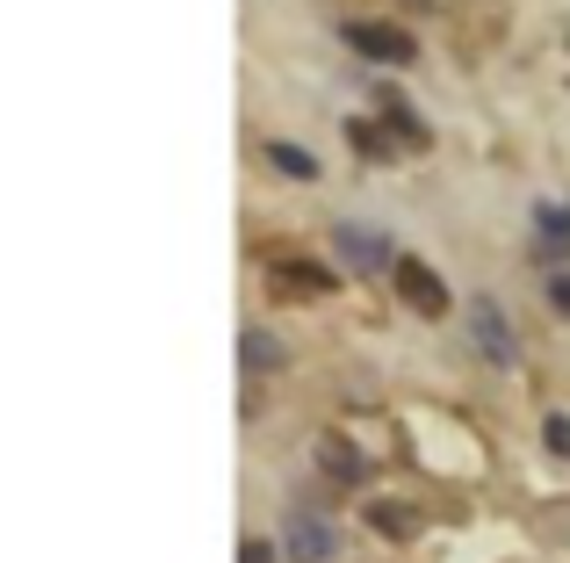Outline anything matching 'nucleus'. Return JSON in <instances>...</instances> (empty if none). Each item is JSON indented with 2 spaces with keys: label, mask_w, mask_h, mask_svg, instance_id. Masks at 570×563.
Returning a JSON list of instances; mask_svg holds the SVG:
<instances>
[{
  "label": "nucleus",
  "mask_w": 570,
  "mask_h": 563,
  "mask_svg": "<svg viewBox=\"0 0 570 563\" xmlns=\"http://www.w3.org/2000/svg\"><path fill=\"white\" fill-rule=\"evenodd\" d=\"M462 325H470L476 354H484L491 368H513L520 362V333H513V318L499 310V296H470V304H462Z\"/></svg>",
  "instance_id": "nucleus-1"
},
{
  "label": "nucleus",
  "mask_w": 570,
  "mask_h": 563,
  "mask_svg": "<svg viewBox=\"0 0 570 563\" xmlns=\"http://www.w3.org/2000/svg\"><path fill=\"white\" fill-rule=\"evenodd\" d=\"M390 275H397V296H404V304L419 310V318H441V310H448V282L433 275L426 260H412V254H404V260H397Z\"/></svg>",
  "instance_id": "nucleus-2"
},
{
  "label": "nucleus",
  "mask_w": 570,
  "mask_h": 563,
  "mask_svg": "<svg viewBox=\"0 0 570 563\" xmlns=\"http://www.w3.org/2000/svg\"><path fill=\"white\" fill-rule=\"evenodd\" d=\"M333 239H340V260H347V275H376V268H397V260H390V239H383L376 225H340Z\"/></svg>",
  "instance_id": "nucleus-3"
},
{
  "label": "nucleus",
  "mask_w": 570,
  "mask_h": 563,
  "mask_svg": "<svg viewBox=\"0 0 570 563\" xmlns=\"http://www.w3.org/2000/svg\"><path fill=\"white\" fill-rule=\"evenodd\" d=\"M333 550H340V535H333V521H318V513H296L289 535H282V556L289 563H333Z\"/></svg>",
  "instance_id": "nucleus-4"
},
{
  "label": "nucleus",
  "mask_w": 570,
  "mask_h": 563,
  "mask_svg": "<svg viewBox=\"0 0 570 563\" xmlns=\"http://www.w3.org/2000/svg\"><path fill=\"white\" fill-rule=\"evenodd\" d=\"M347 43L362 58H376V66H412V37L390 22H347Z\"/></svg>",
  "instance_id": "nucleus-5"
},
{
  "label": "nucleus",
  "mask_w": 570,
  "mask_h": 563,
  "mask_svg": "<svg viewBox=\"0 0 570 563\" xmlns=\"http://www.w3.org/2000/svg\"><path fill=\"white\" fill-rule=\"evenodd\" d=\"M534 231H542V239H534L542 260H570V210L563 203H534Z\"/></svg>",
  "instance_id": "nucleus-6"
},
{
  "label": "nucleus",
  "mask_w": 570,
  "mask_h": 563,
  "mask_svg": "<svg viewBox=\"0 0 570 563\" xmlns=\"http://www.w3.org/2000/svg\"><path fill=\"white\" fill-rule=\"evenodd\" d=\"M318 463H325V477H333V484H362L368 477V470H362V448H354V441H340V434L318 441Z\"/></svg>",
  "instance_id": "nucleus-7"
},
{
  "label": "nucleus",
  "mask_w": 570,
  "mask_h": 563,
  "mask_svg": "<svg viewBox=\"0 0 570 563\" xmlns=\"http://www.w3.org/2000/svg\"><path fill=\"white\" fill-rule=\"evenodd\" d=\"M238 354H246V368H253V376H267V368H282V362H289V354H282V339L267 333V325H246V333H238Z\"/></svg>",
  "instance_id": "nucleus-8"
},
{
  "label": "nucleus",
  "mask_w": 570,
  "mask_h": 563,
  "mask_svg": "<svg viewBox=\"0 0 570 563\" xmlns=\"http://www.w3.org/2000/svg\"><path fill=\"white\" fill-rule=\"evenodd\" d=\"M275 282L282 289H304V296H325L333 289V268H318V260H275Z\"/></svg>",
  "instance_id": "nucleus-9"
},
{
  "label": "nucleus",
  "mask_w": 570,
  "mask_h": 563,
  "mask_svg": "<svg viewBox=\"0 0 570 563\" xmlns=\"http://www.w3.org/2000/svg\"><path fill=\"white\" fill-rule=\"evenodd\" d=\"M267 167H275V174H289V181H318V159H311L304 145H289V138H275V145H267Z\"/></svg>",
  "instance_id": "nucleus-10"
},
{
  "label": "nucleus",
  "mask_w": 570,
  "mask_h": 563,
  "mask_svg": "<svg viewBox=\"0 0 570 563\" xmlns=\"http://www.w3.org/2000/svg\"><path fill=\"white\" fill-rule=\"evenodd\" d=\"M368 527L390 535V542H404V535H412V513H404L397 498H368Z\"/></svg>",
  "instance_id": "nucleus-11"
},
{
  "label": "nucleus",
  "mask_w": 570,
  "mask_h": 563,
  "mask_svg": "<svg viewBox=\"0 0 570 563\" xmlns=\"http://www.w3.org/2000/svg\"><path fill=\"white\" fill-rule=\"evenodd\" d=\"M383 101H390V95H383ZM383 124H390V130H397V145H426V138H433V130H426V124H419V116H412V109H397V101H390V116H383Z\"/></svg>",
  "instance_id": "nucleus-12"
},
{
  "label": "nucleus",
  "mask_w": 570,
  "mask_h": 563,
  "mask_svg": "<svg viewBox=\"0 0 570 563\" xmlns=\"http://www.w3.org/2000/svg\"><path fill=\"white\" fill-rule=\"evenodd\" d=\"M347 138H354V145H362V152H368V159H383V152H390V145H397V130H376V124H347Z\"/></svg>",
  "instance_id": "nucleus-13"
},
{
  "label": "nucleus",
  "mask_w": 570,
  "mask_h": 563,
  "mask_svg": "<svg viewBox=\"0 0 570 563\" xmlns=\"http://www.w3.org/2000/svg\"><path fill=\"white\" fill-rule=\"evenodd\" d=\"M542 441H549V455H563V463H570V412H549V419H542Z\"/></svg>",
  "instance_id": "nucleus-14"
},
{
  "label": "nucleus",
  "mask_w": 570,
  "mask_h": 563,
  "mask_svg": "<svg viewBox=\"0 0 570 563\" xmlns=\"http://www.w3.org/2000/svg\"><path fill=\"white\" fill-rule=\"evenodd\" d=\"M549 310H557V318H570V275L549 282Z\"/></svg>",
  "instance_id": "nucleus-15"
},
{
  "label": "nucleus",
  "mask_w": 570,
  "mask_h": 563,
  "mask_svg": "<svg viewBox=\"0 0 570 563\" xmlns=\"http://www.w3.org/2000/svg\"><path fill=\"white\" fill-rule=\"evenodd\" d=\"M238 563H275V550H267V542H246V550H238Z\"/></svg>",
  "instance_id": "nucleus-16"
}]
</instances>
